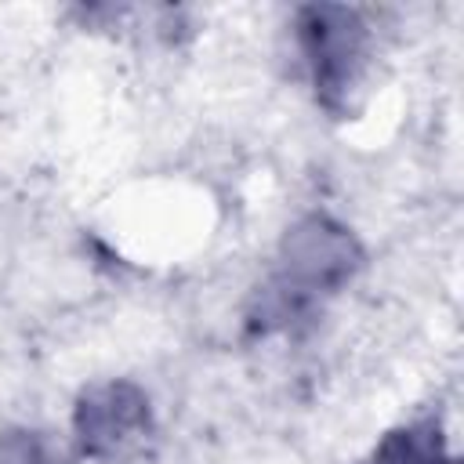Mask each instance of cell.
I'll use <instances>...</instances> for the list:
<instances>
[{"instance_id":"obj_4","label":"cell","mask_w":464,"mask_h":464,"mask_svg":"<svg viewBox=\"0 0 464 464\" xmlns=\"http://www.w3.org/2000/svg\"><path fill=\"white\" fill-rule=\"evenodd\" d=\"M366 464H453V457L442 424L435 417H417L384 431Z\"/></svg>"},{"instance_id":"obj_3","label":"cell","mask_w":464,"mask_h":464,"mask_svg":"<svg viewBox=\"0 0 464 464\" xmlns=\"http://www.w3.org/2000/svg\"><path fill=\"white\" fill-rule=\"evenodd\" d=\"M149 428V395L134 381L83 388L72 406V442L83 457H109Z\"/></svg>"},{"instance_id":"obj_5","label":"cell","mask_w":464,"mask_h":464,"mask_svg":"<svg viewBox=\"0 0 464 464\" xmlns=\"http://www.w3.org/2000/svg\"><path fill=\"white\" fill-rule=\"evenodd\" d=\"M0 464H58L47 435L33 428H14L0 435Z\"/></svg>"},{"instance_id":"obj_2","label":"cell","mask_w":464,"mask_h":464,"mask_svg":"<svg viewBox=\"0 0 464 464\" xmlns=\"http://www.w3.org/2000/svg\"><path fill=\"white\" fill-rule=\"evenodd\" d=\"M294 44L326 105H341L348 91L359 87L370 58V25L355 7H301L294 18Z\"/></svg>"},{"instance_id":"obj_1","label":"cell","mask_w":464,"mask_h":464,"mask_svg":"<svg viewBox=\"0 0 464 464\" xmlns=\"http://www.w3.org/2000/svg\"><path fill=\"white\" fill-rule=\"evenodd\" d=\"M359 268L362 243L355 239V232L330 214H304L283 232L276 268L268 279L319 308L326 297L344 290Z\"/></svg>"}]
</instances>
